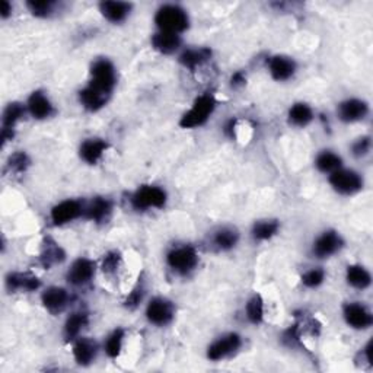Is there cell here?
I'll return each mask as SVG.
<instances>
[{"label":"cell","instance_id":"obj_19","mask_svg":"<svg viewBox=\"0 0 373 373\" xmlns=\"http://www.w3.org/2000/svg\"><path fill=\"white\" fill-rule=\"evenodd\" d=\"M101 15L111 24H123L133 11V5L118 0H104L98 5Z\"/></svg>","mask_w":373,"mask_h":373},{"label":"cell","instance_id":"obj_21","mask_svg":"<svg viewBox=\"0 0 373 373\" xmlns=\"http://www.w3.org/2000/svg\"><path fill=\"white\" fill-rule=\"evenodd\" d=\"M65 259H66V252L60 247V244H57V242L50 236L44 238L43 245H41V252H40L41 267L46 270H51L53 267L62 264Z\"/></svg>","mask_w":373,"mask_h":373},{"label":"cell","instance_id":"obj_34","mask_svg":"<svg viewBox=\"0 0 373 373\" xmlns=\"http://www.w3.org/2000/svg\"><path fill=\"white\" fill-rule=\"evenodd\" d=\"M245 313H247V320L252 325H259L264 321V301L261 294L257 293L250 297L245 305Z\"/></svg>","mask_w":373,"mask_h":373},{"label":"cell","instance_id":"obj_37","mask_svg":"<svg viewBox=\"0 0 373 373\" xmlns=\"http://www.w3.org/2000/svg\"><path fill=\"white\" fill-rule=\"evenodd\" d=\"M121 261H123V257L118 251H109L104 255L102 258V264H101V270L104 274H116L117 270L120 269L121 266Z\"/></svg>","mask_w":373,"mask_h":373},{"label":"cell","instance_id":"obj_6","mask_svg":"<svg viewBox=\"0 0 373 373\" xmlns=\"http://www.w3.org/2000/svg\"><path fill=\"white\" fill-rule=\"evenodd\" d=\"M328 182L332 190L341 196L358 194L363 189L362 175L353 170H347V168H340V170L330 174Z\"/></svg>","mask_w":373,"mask_h":373},{"label":"cell","instance_id":"obj_38","mask_svg":"<svg viewBox=\"0 0 373 373\" xmlns=\"http://www.w3.org/2000/svg\"><path fill=\"white\" fill-rule=\"evenodd\" d=\"M302 280V285L308 289H316V287H320L323 283H324V280H325V271L323 269H311L308 271L304 273V276L301 277Z\"/></svg>","mask_w":373,"mask_h":373},{"label":"cell","instance_id":"obj_23","mask_svg":"<svg viewBox=\"0 0 373 373\" xmlns=\"http://www.w3.org/2000/svg\"><path fill=\"white\" fill-rule=\"evenodd\" d=\"M73 358L79 366H89L98 356V344L92 339L79 337L73 341Z\"/></svg>","mask_w":373,"mask_h":373},{"label":"cell","instance_id":"obj_13","mask_svg":"<svg viewBox=\"0 0 373 373\" xmlns=\"http://www.w3.org/2000/svg\"><path fill=\"white\" fill-rule=\"evenodd\" d=\"M28 113L27 105L21 102H11L6 105L4 116H2V133H0V139H2V147L11 142L15 136V127L20 123L24 116Z\"/></svg>","mask_w":373,"mask_h":373},{"label":"cell","instance_id":"obj_17","mask_svg":"<svg viewBox=\"0 0 373 373\" xmlns=\"http://www.w3.org/2000/svg\"><path fill=\"white\" fill-rule=\"evenodd\" d=\"M5 286L9 293L16 292H35L41 287L40 278L31 273L11 271L5 277Z\"/></svg>","mask_w":373,"mask_h":373},{"label":"cell","instance_id":"obj_40","mask_svg":"<svg viewBox=\"0 0 373 373\" xmlns=\"http://www.w3.org/2000/svg\"><path fill=\"white\" fill-rule=\"evenodd\" d=\"M143 296H144V287H143V285H137V286L132 290V293L128 294L127 301L124 302L126 308H127V309H132V311L136 309V308L142 304Z\"/></svg>","mask_w":373,"mask_h":373},{"label":"cell","instance_id":"obj_32","mask_svg":"<svg viewBox=\"0 0 373 373\" xmlns=\"http://www.w3.org/2000/svg\"><path fill=\"white\" fill-rule=\"evenodd\" d=\"M316 170L323 174H332L343 168V158L332 151H323L315 158Z\"/></svg>","mask_w":373,"mask_h":373},{"label":"cell","instance_id":"obj_33","mask_svg":"<svg viewBox=\"0 0 373 373\" xmlns=\"http://www.w3.org/2000/svg\"><path fill=\"white\" fill-rule=\"evenodd\" d=\"M59 2H54V0H29L27 2V8L28 11L36 16V18H50L53 16L55 12L60 9Z\"/></svg>","mask_w":373,"mask_h":373},{"label":"cell","instance_id":"obj_39","mask_svg":"<svg viewBox=\"0 0 373 373\" xmlns=\"http://www.w3.org/2000/svg\"><path fill=\"white\" fill-rule=\"evenodd\" d=\"M370 149H372L370 137L369 136H363V137H359L356 142L353 143L351 152L356 158H365L366 155L370 154Z\"/></svg>","mask_w":373,"mask_h":373},{"label":"cell","instance_id":"obj_14","mask_svg":"<svg viewBox=\"0 0 373 373\" xmlns=\"http://www.w3.org/2000/svg\"><path fill=\"white\" fill-rule=\"evenodd\" d=\"M25 105H27L28 114L34 120H39V121L47 120L53 117L55 113L51 100L48 98V95L44 90H40V89H36L31 93Z\"/></svg>","mask_w":373,"mask_h":373},{"label":"cell","instance_id":"obj_25","mask_svg":"<svg viewBox=\"0 0 373 373\" xmlns=\"http://www.w3.org/2000/svg\"><path fill=\"white\" fill-rule=\"evenodd\" d=\"M212 50L208 47H197V48H185L178 57V62L185 69L194 72L196 69L206 65L212 59Z\"/></svg>","mask_w":373,"mask_h":373},{"label":"cell","instance_id":"obj_41","mask_svg":"<svg viewBox=\"0 0 373 373\" xmlns=\"http://www.w3.org/2000/svg\"><path fill=\"white\" fill-rule=\"evenodd\" d=\"M236 128H238V120L236 118H231L225 124V128H223V132H225V135L229 139H236Z\"/></svg>","mask_w":373,"mask_h":373},{"label":"cell","instance_id":"obj_36","mask_svg":"<svg viewBox=\"0 0 373 373\" xmlns=\"http://www.w3.org/2000/svg\"><path fill=\"white\" fill-rule=\"evenodd\" d=\"M29 165H31L29 156L24 151H18L9 156L6 162V171L15 175H20L28 170Z\"/></svg>","mask_w":373,"mask_h":373},{"label":"cell","instance_id":"obj_7","mask_svg":"<svg viewBox=\"0 0 373 373\" xmlns=\"http://www.w3.org/2000/svg\"><path fill=\"white\" fill-rule=\"evenodd\" d=\"M244 340L238 332H228L220 335L208 347V359L212 362L225 360L240 350Z\"/></svg>","mask_w":373,"mask_h":373},{"label":"cell","instance_id":"obj_31","mask_svg":"<svg viewBox=\"0 0 373 373\" xmlns=\"http://www.w3.org/2000/svg\"><path fill=\"white\" fill-rule=\"evenodd\" d=\"M280 231V222L277 219H263L254 223L251 235L255 240L264 242L274 238Z\"/></svg>","mask_w":373,"mask_h":373},{"label":"cell","instance_id":"obj_22","mask_svg":"<svg viewBox=\"0 0 373 373\" xmlns=\"http://www.w3.org/2000/svg\"><path fill=\"white\" fill-rule=\"evenodd\" d=\"M108 142L100 137H89L81 143L79 156L88 165H97L108 151Z\"/></svg>","mask_w":373,"mask_h":373},{"label":"cell","instance_id":"obj_43","mask_svg":"<svg viewBox=\"0 0 373 373\" xmlns=\"http://www.w3.org/2000/svg\"><path fill=\"white\" fill-rule=\"evenodd\" d=\"M12 4L8 2V0H4L2 4H0V16H2V20H8V18L12 15Z\"/></svg>","mask_w":373,"mask_h":373},{"label":"cell","instance_id":"obj_5","mask_svg":"<svg viewBox=\"0 0 373 373\" xmlns=\"http://www.w3.org/2000/svg\"><path fill=\"white\" fill-rule=\"evenodd\" d=\"M168 194L158 185H142L130 197L132 208L137 212L149 209H163L166 206Z\"/></svg>","mask_w":373,"mask_h":373},{"label":"cell","instance_id":"obj_24","mask_svg":"<svg viewBox=\"0 0 373 373\" xmlns=\"http://www.w3.org/2000/svg\"><path fill=\"white\" fill-rule=\"evenodd\" d=\"M238 242L239 232L232 226H220L210 236L212 247L219 252H228L233 250L238 245Z\"/></svg>","mask_w":373,"mask_h":373},{"label":"cell","instance_id":"obj_20","mask_svg":"<svg viewBox=\"0 0 373 373\" xmlns=\"http://www.w3.org/2000/svg\"><path fill=\"white\" fill-rule=\"evenodd\" d=\"M111 215H113V201L107 197H93L85 204L83 217L90 222L107 223Z\"/></svg>","mask_w":373,"mask_h":373},{"label":"cell","instance_id":"obj_9","mask_svg":"<svg viewBox=\"0 0 373 373\" xmlns=\"http://www.w3.org/2000/svg\"><path fill=\"white\" fill-rule=\"evenodd\" d=\"M85 215V203L81 200L67 198L55 206L50 212V219L54 226H65L67 223L76 220Z\"/></svg>","mask_w":373,"mask_h":373},{"label":"cell","instance_id":"obj_42","mask_svg":"<svg viewBox=\"0 0 373 373\" xmlns=\"http://www.w3.org/2000/svg\"><path fill=\"white\" fill-rule=\"evenodd\" d=\"M247 82V76L242 72H236L233 73V76L231 78V85L232 88H240V86H244Z\"/></svg>","mask_w":373,"mask_h":373},{"label":"cell","instance_id":"obj_18","mask_svg":"<svg viewBox=\"0 0 373 373\" xmlns=\"http://www.w3.org/2000/svg\"><path fill=\"white\" fill-rule=\"evenodd\" d=\"M43 306L53 315L62 313L70 304V294L66 289L59 286H50L41 294Z\"/></svg>","mask_w":373,"mask_h":373},{"label":"cell","instance_id":"obj_27","mask_svg":"<svg viewBox=\"0 0 373 373\" xmlns=\"http://www.w3.org/2000/svg\"><path fill=\"white\" fill-rule=\"evenodd\" d=\"M109 98L111 95L108 97V93H101V90L93 89L89 85L79 90V102L86 111H90V113H97V111L102 109L108 104Z\"/></svg>","mask_w":373,"mask_h":373},{"label":"cell","instance_id":"obj_35","mask_svg":"<svg viewBox=\"0 0 373 373\" xmlns=\"http://www.w3.org/2000/svg\"><path fill=\"white\" fill-rule=\"evenodd\" d=\"M124 339H126V331L123 328H116L108 335L104 344V350L109 359H117L120 356L121 350H123V344H124Z\"/></svg>","mask_w":373,"mask_h":373},{"label":"cell","instance_id":"obj_30","mask_svg":"<svg viewBox=\"0 0 373 373\" xmlns=\"http://www.w3.org/2000/svg\"><path fill=\"white\" fill-rule=\"evenodd\" d=\"M346 280L351 287L358 290H366L372 285L370 273L360 264H351L347 267Z\"/></svg>","mask_w":373,"mask_h":373},{"label":"cell","instance_id":"obj_8","mask_svg":"<svg viewBox=\"0 0 373 373\" xmlns=\"http://www.w3.org/2000/svg\"><path fill=\"white\" fill-rule=\"evenodd\" d=\"M175 318V305L166 297L156 296L146 306V320L152 325L166 327Z\"/></svg>","mask_w":373,"mask_h":373},{"label":"cell","instance_id":"obj_12","mask_svg":"<svg viewBox=\"0 0 373 373\" xmlns=\"http://www.w3.org/2000/svg\"><path fill=\"white\" fill-rule=\"evenodd\" d=\"M343 318L353 330H367L373 324L370 309L362 302H347L343 305Z\"/></svg>","mask_w":373,"mask_h":373},{"label":"cell","instance_id":"obj_29","mask_svg":"<svg viewBox=\"0 0 373 373\" xmlns=\"http://www.w3.org/2000/svg\"><path fill=\"white\" fill-rule=\"evenodd\" d=\"M287 120L294 127H308L313 120V109L306 102H296L289 108Z\"/></svg>","mask_w":373,"mask_h":373},{"label":"cell","instance_id":"obj_11","mask_svg":"<svg viewBox=\"0 0 373 373\" xmlns=\"http://www.w3.org/2000/svg\"><path fill=\"white\" fill-rule=\"evenodd\" d=\"M95 261L81 257L72 263L70 269L66 273V280L73 287H83L92 282V278L95 277Z\"/></svg>","mask_w":373,"mask_h":373},{"label":"cell","instance_id":"obj_28","mask_svg":"<svg viewBox=\"0 0 373 373\" xmlns=\"http://www.w3.org/2000/svg\"><path fill=\"white\" fill-rule=\"evenodd\" d=\"M152 47L165 55H170L177 53L181 48L182 40H181V35L178 34H172V32H163V31H156L152 35Z\"/></svg>","mask_w":373,"mask_h":373},{"label":"cell","instance_id":"obj_2","mask_svg":"<svg viewBox=\"0 0 373 373\" xmlns=\"http://www.w3.org/2000/svg\"><path fill=\"white\" fill-rule=\"evenodd\" d=\"M217 101L213 93L204 92L196 98L191 108L182 114L179 120V126L182 128H197L206 124L209 118L213 116Z\"/></svg>","mask_w":373,"mask_h":373},{"label":"cell","instance_id":"obj_4","mask_svg":"<svg viewBox=\"0 0 373 373\" xmlns=\"http://www.w3.org/2000/svg\"><path fill=\"white\" fill-rule=\"evenodd\" d=\"M166 264L178 276H189L198 266V252L193 245H175L166 252Z\"/></svg>","mask_w":373,"mask_h":373},{"label":"cell","instance_id":"obj_10","mask_svg":"<svg viewBox=\"0 0 373 373\" xmlns=\"http://www.w3.org/2000/svg\"><path fill=\"white\" fill-rule=\"evenodd\" d=\"M344 248V239L337 231H324L318 238L315 239L312 245V254L313 257L325 259L331 258L332 255L339 254Z\"/></svg>","mask_w":373,"mask_h":373},{"label":"cell","instance_id":"obj_15","mask_svg":"<svg viewBox=\"0 0 373 373\" xmlns=\"http://www.w3.org/2000/svg\"><path fill=\"white\" fill-rule=\"evenodd\" d=\"M369 114V105L366 101L359 98H348L339 104L337 116L343 123L351 124L365 120Z\"/></svg>","mask_w":373,"mask_h":373},{"label":"cell","instance_id":"obj_16","mask_svg":"<svg viewBox=\"0 0 373 373\" xmlns=\"http://www.w3.org/2000/svg\"><path fill=\"white\" fill-rule=\"evenodd\" d=\"M269 72L274 81L287 82L296 74L297 65L294 59L289 57V55L276 54L269 59Z\"/></svg>","mask_w":373,"mask_h":373},{"label":"cell","instance_id":"obj_1","mask_svg":"<svg viewBox=\"0 0 373 373\" xmlns=\"http://www.w3.org/2000/svg\"><path fill=\"white\" fill-rule=\"evenodd\" d=\"M155 25L158 31L181 35L190 28V16L182 6L166 4L156 11Z\"/></svg>","mask_w":373,"mask_h":373},{"label":"cell","instance_id":"obj_3","mask_svg":"<svg viewBox=\"0 0 373 373\" xmlns=\"http://www.w3.org/2000/svg\"><path fill=\"white\" fill-rule=\"evenodd\" d=\"M88 85L108 93V95H113L117 85V70L114 63L105 57L93 62L90 65V79Z\"/></svg>","mask_w":373,"mask_h":373},{"label":"cell","instance_id":"obj_26","mask_svg":"<svg viewBox=\"0 0 373 373\" xmlns=\"http://www.w3.org/2000/svg\"><path fill=\"white\" fill-rule=\"evenodd\" d=\"M89 324V315L85 311H78L73 312L65 323L63 327V337L67 343H73L76 339L81 337L82 331L88 327Z\"/></svg>","mask_w":373,"mask_h":373}]
</instances>
